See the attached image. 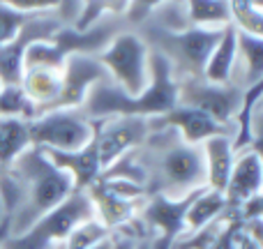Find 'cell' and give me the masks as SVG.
Returning <instances> with one entry per match:
<instances>
[{"mask_svg": "<svg viewBox=\"0 0 263 249\" xmlns=\"http://www.w3.org/2000/svg\"><path fill=\"white\" fill-rule=\"evenodd\" d=\"M145 168L148 196L182 199L205 187V166L201 145L185 143L168 127H153L148 139L136 148Z\"/></svg>", "mask_w": 263, "mask_h": 249, "instance_id": "obj_1", "label": "cell"}, {"mask_svg": "<svg viewBox=\"0 0 263 249\" xmlns=\"http://www.w3.org/2000/svg\"><path fill=\"white\" fill-rule=\"evenodd\" d=\"M178 104V81L171 65L159 53L150 51V86L139 97H129L114 86L102 81L90 88L81 111L90 120L116 118V116H136V118H159Z\"/></svg>", "mask_w": 263, "mask_h": 249, "instance_id": "obj_2", "label": "cell"}, {"mask_svg": "<svg viewBox=\"0 0 263 249\" xmlns=\"http://www.w3.org/2000/svg\"><path fill=\"white\" fill-rule=\"evenodd\" d=\"M7 171L21 182L23 201L9 217V236H21L32 224L74 194V182L40 148H28Z\"/></svg>", "mask_w": 263, "mask_h": 249, "instance_id": "obj_3", "label": "cell"}, {"mask_svg": "<svg viewBox=\"0 0 263 249\" xmlns=\"http://www.w3.org/2000/svg\"><path fill=\"white\" fill-rule=\"evenodd\" d=\"M143 42L148 44L150 51L159 53L168 65L176 76L180 79H192L201 76L203 67L208 63V55L213 46L217 44L219 35L224 28H187L180 32H168V30H157L150 26H139L134 28Z\"/></svg>", "mask_w": 263, "mask_h": 249, "instance_id": "obj_4", "label": "cell"}, {"mask_svg": "<svg viewBox=\"0 0 263 249\" xmlns=\"http://www.w3.org/2000/svg\"><path fill=\"white\" fill-rule=\"evenodd\" d=\"M125 28L129 26L125 23L123 16H104L88 30H74L72 26H63L49 42H35L32 46H28L26 55H23V69L26 67L60 69L65 58H69V55L77 53L97 55Z\"/></svg>", "mask_w": 263, "mask_h": 249, "instance_id": "obj_5", "label": "cell"}, {"mask_svg": "<svg viewBox=\"0 0 263 249\" xmlns=\"http://www.w3.org/2000/svg\"><path fill=\"white\" fill-rule=\"evenodd\" d=\"M95 217V208L88 191H74L67 201L40 217L26 233L7 236L0 242V249H53L65 242L74 226Z\"/></svg>", "mask_w": 263, "mask_h": 249, "instance_id": "obj_6", "label": "cell"}, {"mask_svg": "<svg viewBox=\"0 0 263 249\" xmlns=\"http://www.w3.org/2000/svg\"><path fill=\"white\" fill-rule=\"evenodd\" d=\"M97 60L104 65L111 83L125 95L139 97L150 86V49L143 37L132 28L118 32L106 49L97 53Z\"/></svg>", "mask_w": 263, "mask_h": 249, "instance_id": "obj_7", "label": "cell"}, {"mask_svg": "<svg viewBox=\"0 0 263 249\" xmlns=\"http://www.w3.org/2000/svg\"><path fill=\"white\" fill-rule=\"evenodd\" d=\"M30 143L42 150L74 152L86 148L95 136V120L81 109H53L28 123Z\"/></svg>", "mask_w": 263, "mask_h": 249, "instance_id": "obj_8", "label": "cell"}, {"mask_svg": "<svg viewBox=\"0 0 263 249\" xmlns=\"http://www.w3.org/2000/svg\"><path fill=\"white\" fill-rule=\"evenodd\" d=\"M242 97H245V90L236 83H210L203 76L178 81V104L201 111L215 123L231 127V129L242 106Z\"/></svg>", "mask_w": 263, "mask_h": 249, "instance_id": "obj_9", "label": "cell"}, {"mask_svg": "<svg viewBox=\"0 0 263 249\" xmlns=\"http://www.w3.org/2000/svg\"><path fill=\"white\" fill-rule=\"evenodd\" d=\"M150 134V120L136 116H116V118L95 120V145L100 152L102 171L120 159L123 155L136 150Z\"/></svg>", "mask_w": 263, "mask_h": 249, "instance_id": "obj_10", "label": "cell"}, {"mask_svg": "<svg viewBox=\"0 0 263 249\" xmlns=\"http://www.w3.org/2000/svg\"><path fill=\"white\" fill-rule=\"evenodd\" d=\"M65 23L55 14H37L30 16L28 23L18 30L9 44L0 46V83L3 86H16L23 76V55L28 46L35 42H49Z\"/></svg>", "mask_w": 263, "mask_h": 249, "instance_id": "obj_11", "label": "cell"}, {"mask_svg": "<svg viewBox=\"0 0 263 249\" xmlns=\"http://www.w3.org/2000/svg\"><path fill=\"white\" fill-rule=\"evenodd\" d=\"M60 76H63L60 95L49 111L81 109L92 86H97L102 81H111L104 65L97 60V55H83V53L65 58L63 67H60Z\"/></svg>", "mask_w": 263, "mask_h": 249, "instance_id": "obj_12", "label": "cell"}, {"mask_svg": "<svg viewBox=\"0 0 263 249\" xmlns=\"http://www.w3.org/2000/svg\"><path fill=\"white\" fill-rule=\"evenodd\" d=\"M196 194V191H194ZM194 194L182 199H166V196H148L139 208V219L148 228L150 238L164 242H173L178 236H182V219L185 210Z\"/></svg>", "mask_w": 263, "mask_h": 249, "instance_id": "obj_13", "label": "cell"}, {"mask_svg": "<svg viewBox=\"0 0 263 249\" xmlns=\"http://www.w3.org/2000/svg\"><path fill=\"white\" fill-rule=\"evenodd\" d=\"M153 127H168L185 143H192V145H201L210 136H217V134H231V139H233L231 127H224V125L215 123L213 118H208L205 113H201V111L190 109V106H180V104H176L171 111H166L159 118L150 120V129Z\"/></svg>", "mask_w": 263, "mask_h": 249, "instance_id": "obj_14", "label": "cell"}, {"mask_svg": "<svg viewBox=\"0 0 263 249\" xmlns=\"http://www.w3.org/2000/svg\"><path fill=\"white\" fill-rule=\"evenodd\" d=\"M259 194H263V155L252 148L238 150L224 189L227 208H238Z\"/></svg>", "mask_w": 263, "mask_h": 249, "instance_id": "obj_15", "label": "cell"}, {"mask_svg": "<svg viewBox=\"0 0 263 249\" xmlns=\"http://www.w3.org/2000/svg\"><path fill=\"white\" fill-rule=\"evenodd\" d=\"M44 155L60 168V171H65L69 178H72L74 191H88L102 176V162H100V152H97L95 139H92L86 148L74 150V152L44 150Z\"/></svg>", "mask_w": 263, "mask_h": 249, "instance_id": "obj_16", "label": "cell"}, {"mask_svg": "<svg viewBox=\"0 0 263 249\" xmlns=\"http://www.w3.org/2000/svg\"><path fill=\"white\" fill-rule=\"evenodd\" d=\"M201 152H203V166H205V187L224 194L233 168V159H236V148H233L231 134L210 136L205 143H201Z\"/></svg>", "mask_w": 263, "mask_h": 249, "instance_id": "obj_17", "label": "cell"}, {"mask_svg": "<svg viewBox=\"0 0 263 249\" xmlns=\"http://www.w3.org/2000/svg\"><path fill=\"white\" fill-rule=\"evenodd\" d=\"M88 196L92 201V208H95V219L100 224H104L111 233H116L118 228H123L125 224H129L132 219L139 215V208L143 201H125L114 196L109 189L95 182V185L88 189Z\"/></svg>", "mask_w": 263, "mask_h": 249, "instance_id": "obj_18", "label": "cell"}, {"mask_svg": "<svg viewBox=\"0 0 263 249\" xmlns=\"http://www.w3.org/2000/svg\"><path fill=\"white\" fill-rule=\"evenodd\" d=\"M18 86L23 88L28 100L35 104L37 116H40L55 104L60 86H63V76H60V69L53 67H26Z\"/></svg>", "mask_w": 263, "mask_h": 249, "instance_id": "obj_19", "label": "cell"}, {"mask_svg": "<svg viewBox=\"0 0 263 249\" xmlns=\"http://www.w3.org/2000/svg\"><path fill=\"white\" fill-rule=\"evenodd\" d=\"M238 63V32L231 26H227L219 35L217 44L213 46L208 55V63L203 67L201 76L210 83H231L233 72Z\"/></svg>", "mask_w": 263, "mask_h": 249, "instance_id": "obj_20", "label": "cell"}, {"mask_svg": "<svg viewBox=\"0 0 263 249\" xmlns=\"http://www.w3.org/2000/svg\"><path fill=\"white\" fill-rule=\"evenodd\" d=\"M224 213H227V199H224V194L203 187V189L196 191L194 199L187 205L185 219H182V233L199 231V228L222 219Z\"/></svg>", "mask_w": 263, "mask_h": 249, "instance_id": "obj_21", "label": "cell"}, {"mask_svg": "<svg viewBox=\"0 0 263 249\" xmlns=\"http://www.w3.org/2000/svg\"><path fill=\"white\" fill-rule=\"evenodd\" d=\"M263 81V37H252L238 32V63L231 83L247 90Z\"/></svg>", "mask_w": 263, "mask_h": 249, "instance_id": "obj_22", "label": "cell"}, {"mask_svg": "<svg viewBox=\"0 0 263 249\" xmlns=\"http://www.w3.org/2000/svg\"><path fill=\"white\" fill-rule=\"evenodd\" d=\"M28 148H32L28 123L21 118H0V166H12Z\"/></svg>", "mask_w": 263, "mask_h": 249, "instance_id": "obj_23", "label": "cell"}, {"mask_svg": "<svg viewBox=\"0 0 263 249\" xmlns=\"http://www.w3.org/2000/svg\"><path fill=\"white\" fill-rule=\"evenodd\" d=\"M190 26L196 28H227L229 3L227 0H182Z\"/></svg>", "mask_w": 263, "mask_h": 249, "instance_id": "obj_24", "label": "cell"}, {"mask_svg": "<svg viewBox=\"0 0 263 249\" xmlns=\"http://www.w3.org/2000/svg\"><path fill=\"white\" fill-rule=\"evenodd\" d=\"M229 26L236 32L252 37H263V9L254 7L250 0H227Z\"/></svg>", "mask_w": 263, "mask_h": 249, "instance_id": "obj_25", "label": "cell"}, {"mask_svg": "<svg viewBox=\"0 0 263 249\" xmlns=\"http://www.w3.org/2000/svg\"><path fill=\"white\" fill-rule=\"evenodd\" d=\"M127 0H81L79 14L74 18V30H88L104 16H125Z\"/></svg>", "mask_w": 263, "mask_h": 249, "instance_id": "obj_26", "label": "cell"}, {"mask_svg": "<svg viewBox=\"0 0 263 249\" xmlns=\"http://www.w3.org/2000/svg\"><path fill=\"white\" fill-rule=\"evenodd\" d=\"M0 118H21L26 123L37 118L35 104L26 97V92L18 83L0 88Z\"/></svg>", "mask_w": 263, "mask_h": 249, "instance_id": "obj_27", "label": "cell"}, {"mask_svg": "<svg viewBox=\"0 0 263 249\" xmlns=\"http://www.w3.org/2000/svg\"><path fill=\"white\" fill-rule=\"evenodd\" d=\"M109 236H111L109 228L97 222L95 217H90L72 228V233L65 238L63 249H90V247H95L97 242L106 240Z\"/></svg>", "mask_w": 263, "mask_h": 249, "instance_id": "obj_28", "label": "cell"}, {"mask_svg": "<svg viewBox=\"0 0 263 249\" xmlns=\"http://www.w3.org/2000/svg\"><path fill=\"white\" fill-rule=\"evenodd\" d=\"M28 18H30L28 14H21V12H16V9L0 3V46L9 44V42L18 35V30L28 23Z\"/></svg>", "mask_w": 263, "mask_h": 249, "instance_id": "obj_29", "label": "cell"}, {"mask_svg": "<svg viewBox=\"0 0 263 249\" xmlns=\"http://www.w3.org/2000/svg\"><path fill=\"white\" fill-rule=\"evenodd\" d=\"M166 3H182V0H127V9H125L123 18L132 30H134V28H139L155 9L166 5Z\"/></svg>", "mask_w": 263, "mask_h": 249, "instance_id": "obj_30", "label": "cell"}, {"mask_svg": "<svg viewBox=\"0 0 263 249\" xmlns=\"http://www.w3.org/2000/svg\"><path fill=\"white\" fill-rule=\"evenodd\" d=\"M0 3L21 14H28V16H35V14H55L58 16L60 9V0H0Z\"/></svg>", "mask_w": 263, "mask_h": 249, "instance_id": "obj_31", "label": "cell"}, {"mask_svg": "<svg viewBox=\"0 0 263 249\" xmlns=\"http://www.w3.org/2000/svg\"><path fill=\"white\" fill-rule=\"evenodd\" d=\"M233 249H263V242L247 236L240 226H236V233H233Z\"/></svg>", "mask_w": 263, "mask_h": 249, "instance_id": "obj_32", "label": "cell"}, {"mask_svg": "<svg viewBox=\"0 0 263 249\" xmlns=\"http://www.w3.org/2000/svg\"><path fill=\"white\" fill-rule=\"evenodd\" d=\"M236 226H238L236 222L229 224L227 231H224L222 236H219V240L215 242V245L210 247V249H233V233H236Z\"/></svg>", "mask_w": 263, "mask_h": 249, "instance_id": "obj_33", "label": "cell"}, {"mask_svg": "<svg viewBox=\"0 0 263 249\" xmlns=\"http://www.w3.org/2000/svg\"><path fill=\"white\" fill-rule=\"evenodd\" d=\"M90 249H114V238H106V240H102V242H97L95 247H90Z\"/></svg>", "mask_w": 263, "mask_h": 249, "instance_id": "obj_34", "label": "cell"}, {"mask_svg": "<svg viewBox=\"0 0 263 249\" xmlns=\"http://www.w3.org/2000/svg\"><path fill=\"white\" fill-rule=\"evenodd\" d=\"M7 236H9V219H5V222L0 224V242H3Z\"/></svg>", "mask_w": 263, "mask_h": 249, "instance_id": "obj_35", "label": "cell"}, {"mask_svg": "<svg viewBox=\"0 0 263 249\" xmlns=\"http://www.w3.org/2000/svg\"><path fill=\"white\" fill-rule=\"evenodd\" d=\"M0 88H3V83H0Z\"/></svg>", "mask_w": 263, "mask_h": 249, "instance_id": "obj_36", "label": "cell"}]
</instances>
